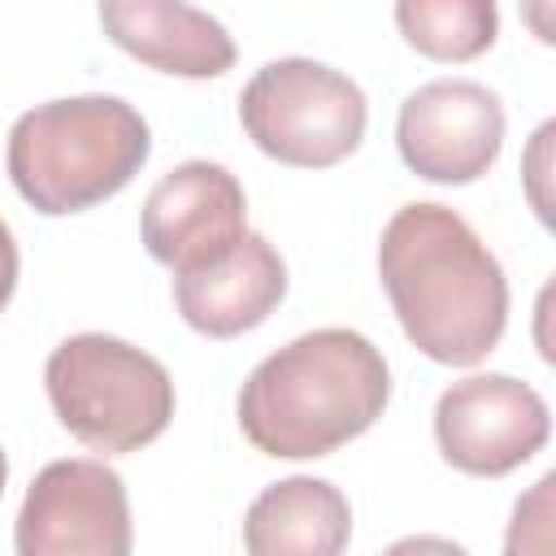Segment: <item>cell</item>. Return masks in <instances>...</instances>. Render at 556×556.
Returning <instances> with one entry per match:
<instances>
[{
	"label": "cell",
	"instance_id": "6da1fadb",
	"mask_svg": "<svg viewBox=\"0 0 556 556\" xmlns=\"http://www.w3.org/2000/svg\"><path fill=\"white\" fill-rule=\"evenodd\" d=\"M378 274L408 343L439 365H478L504 334L508 282L447 204H404L378 243Z\"/></svg>",
	"mask_w": 556,
	"mask_h": 556
},
{
	"label": "cell",
	"instance_id": "7a4b0ae2",
	"mask_svg": "<svg viewBox=\"0 0 556 556\" xmlns=\"http://www.w3.org/2000/svg\"><path fill=\"white\" fill-rule=\"evenodd\" d=\"M391 400L382 352L343 326L291 339L239 391V430L278 460H317L361 439Z\"/></svg>",
	"mask_w": 556,
	"mask_h": 556
},
{
	"label": "cell",
	"instance_id": "3957f363",
	"mask_svg": "<svg viewBox=\"0 0 556 556\" xmlns=\"http://www.w3.org/2000/svg\"><path fill=\"white\" fill-rule=\"evenodd\" d=\"M152 135L139 109L117 96H70L22 113L9 130V178L48 213H83L117 195L148 161Z\"/></svg>",
	"mask_w": 556,
	"mask_h": 556
},
{
	"label": "cell",
	"instance_id": "277c9868",
	"mask_svg": "<svg viewBox=\"0 0 556 556\" xmlns=\"http://www.w3.org/2000/svg\"><path fill=\"white\" fill-rule=\"evenodd\" d=\"M43 382L61 426L104 456L148 447L174 417L165 365L113 334H74L56 343Z\"/></svg>",
	"mask_w": 556,
	"mask_h": 556
},
{
	"label": "cell",
	"instance_id": "5b68a950",
	"mask_svg": "<svg viewBox=\"0 0 556 556\" xmlns=\"http://www.w3.org/2000/svg\"><path fill=\"white\" fill-rule=\"evenodd\" d=\"M239 122L265 156L326 169L361 148L369 104L348 74L308 56H282L252 74L239 96Z\"/></svg>",
	"mask_w": 556,
	"mask_h": 556
},
{
	"label": "cell",
	"instance_id": "8992f818",
	"mask_svg": "<svg viewBox=\"0 0 556 556\" xmlns=\"http://www.w3.org/2000/svg\"><path fill=\"white\" fill-rule=\"evenodd\" d=\"M13 543L22 556H126L130 500L104 460H52L35 473Z\"/></svg>",
	"mask_w": 556,
	"mask_h": 556
},
{
	"label": "cell",
	"instance_id": "52a82bcc",
	"mask_svg": "<svg viewBox=\"0 0 556 556\" xmlns=\"http://www.w3.org/2000/svg\"><path fill=\"white\" fill-rule=\"evenodd\" d=\"M552 434L543 395L513 374H469L434 404V439L447 465L473 478H504Z\"/></svg>",
	"mask_w": 556,
	"mask_h": 556
},
{
	"label": "cell",
	"instance_id": "ba28073f",
	"mask_svg": "<svg viewBox=\"0 0 556 556\" xmlns=\"http://www.w3.org/2000/svg\"><path fill=\"white\" fill-rule=\"evenodd\" d=\"M395 143L426 182H473L504 148V104L473 78H434L400 104Z\"/></svg>",
	"mask_w": 556,
	"mask_h": 556
},
{
	"label": "cell",
	"instance_id": "9c48e42d",
	"mask_svg": "<svg viewBox=\"0 0 556 556\" xmlns=\"http://www.w3.org/2000/svg\"><path fill=\"white\" fill-rule=\"evenodd\" d=\"M143 248L174 274L222 261L248 235V200L239 178L213 161H182L143 200Z\"/></svg>",
	"mask_w": 556,
	"mask_h": 556
},
{
	"label": "cell",
	"instance_id": "30bf717a",
	"mask_svg": "<svg viewBox=\"0 0 556 556\" xmlns=\"http://www.w3.org/2000/svg\"><path fill=\"white\" fill-rule=\"evenodd\" d=\"M287 295V265L265 235H243L222 261L174 274V304L182 321L208 339H235L261 326Z\"/></svg>",
	"mask_w": 556,
	"mask_h": 556
},
{
	"label": "cell",
	"instance_id": "8fae6325",
	"mask_svg": "<svg viewBox=\"0 0 556 556\" xmlns=\"http://www.w3.org/2000/svg\"><path fill=\"white\" fill-rule=\"evenodd\" d=\"M100 26L139 65L174 78H222L235 65L226 26L187 0H100Z\"/></svg>",
	"mask_w": 556,
	"mask_h": 556
},
{
	"label": "cell",
	"instance_id": "7c38bea8",
	"mask_svg": "<svg viewBox=\"0 0 556 556\" xmlns=\"http://www.w3.org/2000/svg\"><path fill=\"white\" fill-rule=\"evenodd\" d=\"M352 539V508L326 478H282L265 486L243 517V547L252 556H334Z\"/></svg>",
	"mask_w": 556,
	"mask_h": 556
},
{
	"label": "cell",
	"instance_id": "4fadbf2b",
	"mask_svg": "<svg viewBox=\"0 0 556 556\" xmlns=\"http://www.w3.org/2000/svg\"><path fill=\"white\" fill-rule=\"evenodd\" d=\"M395 26L430 61H473L500 35L495 0H395Z\"/></svg>",
	"mask_w": 556,
	"mask_h": 556
},
{
	"label": "cell",
	"instance_id": "5bb4252c",
	"mask_svg": "<svg viewBox=\"0 0 556 556\" xmlns=\"http://www.w3.org/2000/svg\"><path fill=\"white\" fill-rule=\"evenodd\" d=\"M13 287H17V243H13V230L0 222V313L13 300Z\"/></svg>",
	"mask_w": 556,
	"mask_h": 556
},
{
	"label": "cell",
	"instance_id": "9a60e30c",
	"mask_svg": "<svg viewBox=\"0 0 556 556\" xmlns=\"http://www.w3.org/2000/svg\"><path fill=\"white\" fill-rule=\"evenodd\" d=\"M4 482H9V460H4V452H0V495H4Z\"/></svg>",
	"mask_w": 556,
	"mask_h": 556
}]
</instances>
